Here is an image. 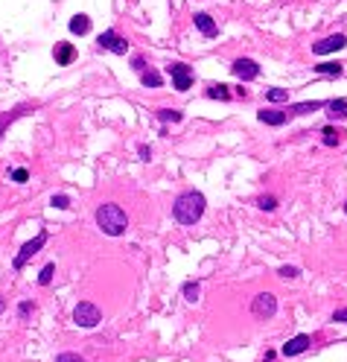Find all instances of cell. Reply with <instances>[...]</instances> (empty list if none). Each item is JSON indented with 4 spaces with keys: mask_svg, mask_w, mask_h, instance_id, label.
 <instances>
[{
    "mask_svg": "<svg viewBox=\"0 0 347 362\" xmlns=\"http://www.w3.org/2000/svg\"><path fill=\"white\" fill-rule=\"evenodd\" d=\"M345 47H347V38L342 32H336V35H327V38L315 41L312 44V53L315 56H327V53H336V50H345Z\"/></svg>",
    "mask_w": 347,
    "mask_h": 362,
    "instance_id": "obj_6",
    "label": "cell"
},
{
    "mask_svg": "<svg viewBox=\"0 0 347 362\" xmlns=\"http://www.w3.org/2000/svg\"><path fill=\"white\" fill-rule=\"evenodd\" d=\"M310 345H312V339H310L307 333H301V336H295V339H289V342L283 345V357H298V354H304Z\"/></svg>",
    "mask_w": 347,
    "mask_h": 362,
    "instance_id": "obj_10",
    "label": "cell"
},
{
    "mask_svg": "<svg viewBox=\"0 0 347 362\" xmlns=\"http://www.w3.org/2000/svg\"><path fill=\"white\" fill-rule=\"evenodd\" d=\"M201 213H204V196H201L199 190L181 193V196L175 199V205H172V216H175L181 225H196V222L201 219Z\"/></svg>",
    "mask_w": 347,
    "mask_h": 362,
    "instance_id": "obj_1",
    "label": "cell"
},
{
    "mask_svg": "<svg viewBox=\"0 0 347 362\" xmlns=\"http://www.w3.org/2000/svg\"><path fill=\"white\" fill-rule=\"evenodd\" d=\"M3 310H6V301H3V295H0V313H3Z\"/></svg>",
    "mask_w": 347,
    "mask_h": 362,
    "instance_id": "obj_33",
    "label": "cell"
},
{
    "mask_svg": "<svg viewBox=\"0 0 347 362\" xmlns=\"http://www.w3.org/2000/svg\"><path fill=\"white\" fill-rule=\"evenodd\" d=\"M73 58H76V47H73V44L64 41V44L55 47V64H70Z\"/></svg>",
    "mask_w": 347,
    "mask_h": 362,
    "instance_id": "obj_12",
    "label": "cell"
},
{
    "mask_svg": "<svg viewBox=\"0 0 347 362\" xmlns=\"http://www.w3.org/2000/svg\"><path fill=\"white\" fill-rule=\"evenodd\" d=\"M50 205H53V208H58V210H67V208H70V199H67V196H53V199H50Z\"/></svg>",
    "mask_w": 347,
    "mask_h": 362,
    "instance_id": "obj_27",
    "label": "cell"
},
{
    "mask_svg": "<svg viewBox=\"0 0 347 362\" xmlns=\"http://www.w3.org/2000/svg\"><path fill=\"white\" fill-rule=\"evenodd\" d=\"M321 105H327V102H321V99H312V102H301V105H295L292 111H295V114H310V111H318Z\"/></svg>",
    "mask_w": 347,
    "mask_h": 362,
    "instance_id": "obj_20",
    "label": "cell"
},
{
    "mask_svg": "<svg viewBox=\"0 0 347 362\" xmlns=\"http://www.w3.org/2000/svg\"><path fill=\"white\" fill-rule=\"evenodd\" d=\"M158 117H161L164 123H181V111H172V108H161Z\"/></svg>",
    "mask_w": 347,
    "mask_h": 362,
    "instance_id": "obj_21",
    "label": "cell"
},
{
    "mask_svg": "<svg viewBox=\"0 0 347 362\" xmlns=\"http://www.w3.org/2000/svg\"><path fill=\"white\" fill-rule=\"evenodd\" d=\"M91 29V18L88 15H76V18H70V32L73 35H85Z\"/></svg>",
    "mask_w": 347,
    "mask_h": 362,
    "instance_id": "obj_16",
    "label": "cell"
},
{
    "mask_svg": "<svg viewBox=\"0 0 347 362\" xmlns=\"http://www.w3.org/2000/svg\"><path fill=\"white\" fill-rule=\"evenodd\" d=\"M55 362H85V360H82L79 354H58V357H55Z\"/></svg>",
    "mask_w": 347,
    "mask_h": 362,
    "instance_id": "obj_29",
    "label": "cell"
},
{
    "mask_svg": "<svg viewBox=\"0 0 347 362\" xmlns=\"http://www.w3.org/2000/svg\"><path fill=\"white\" fill-rule=\"evenodd\" d=\"M321 140H324V146H342L345 132H342V129H336V126H327V129L321 132Z\"/></svg>",
    "mask_w": 347,
    "mask_h": 362,
    "instance_id": "obj_14",
    "label": "cell"
},
{
    "mask_svg": "<svg viewBox=\"0 0 347 362\" xmlns=\"http://www.w3.org/2000/svg\"><path fill=\"white\" fill-rule=\"evenodd\" d=\"M207 96H210V99H228L231 91H228V85H210V88H207Z\"/></svg>",
    "mask_w": 347,
    "mask_h": 362,
    "instance_id": "obj_19",
    "label": "cell"
},
{
    "mask_svg": "<svg viewBox=\"0 0 347 362\" xmlns=\"http://www.w3.org/2000/svg\"><path fill=\"white\" fill-rule=\"evenodd\" d=\"M99 47H102V50H111V53H117V56H126L128 41H126V38H120L114 29H105V32L99 35Z\"/></svg>",
    "mask_w": 347,
    "mask_h": 362,
    "instance_id": "obj_8",
    "label": "cell"
},
{
    "mask_svg": "<svg viewBox=\"0 0 347 362\" xmlns=\"http://www.w3.org/2000/svg\"><path fill=\"white\" fill-rule=\"evenodd\" d=\"M257 205H260L263 210H274V208H277V199H274V196H260Z\"/></svg>",
    "mask_w": 347,
    "mask_h": 362,
    "instance_id": "obj_25",
    "label": "cell"
},
{
    "mask_svg": "<svg viewBox=\"0 0 347 362\" xmlns=\"http://www.w3.org/2000/svg\"><path fill=\"white\" fill-rule=\"evenodd\" d=\"M345 213H347V202H345Z\"/></svg>",
    "mask_w": 347,
    "mask_h": 362,
    "instance_id": "obj_34",
    "label": "cell"
},
{
    "mask_svg": "<svg viewBox=\"0 0 347 362\" xmlns=\"http://www.w3.org/2000/svg\"><path fill=\"white\" fill-rule=\"evenodd\" d=\"M29 310H32V304H29V301H23V304L18 307V313H20V319H26V316H29Z\"/></svg>",
    "mask_w": 347,
    "mask_h": 362,
    "instance_id": "obj_31",
    "label": "cell"
},
{
    "mask_svg": "<svg viewBox=\"0 0 347 362\" xmlns=\"http://www.w3.org/2000/svg\"><path fill=\"white\" fill-rule=\"evenodd\" d=\"M257 117H260V123H266V126H283L289 114H286V111H266V108H263Z\"/></svg>",
    "mask_w": 347,
    "mask_h": 362,
    "instance_id": "obj_13",
    "label": "cell"
},
{
    "mask_svg": "<svg viewBox=\"0 0 347 362\" xmlns=\"http://www.w3.org/2000/svg\"><path fill=\"white\" fill-rule=\"evenodd\" d=\"M140 79H143V85H146V88H161V82H164L158 70H143V73H140Z\"/></svg>",
    "mask_w": 347,
    "mask_h": 362,
    "instance_id": "obj_18",
    "label": "cell"
},
{
    "mask_svg": "<svg viewBox=\"0 0 347 362\" xmlns=\"http://www.w3.org/2000/svg\"><path fill=\"white\" fill-rule=\"evenodd\" d=\"M315 70L321 73V76H342V64H336V61H327V64H315Z\"/></svg>",
    "mask_w": 347,
    "mask_h": 362,
    "instance_id": "obj_17",
    "label": "cell"
},
{
    "mask_svg": "<svg viewBox=\"0 0 347 362\" xmlns=\"http://www.w3.org/2000/svg\"><path fill=\"white\" fill-rule=\"evenodd\" d=\"M26 178H29V172H26V170H23V167H20V170H15V172H12V181H15V184H23V181H26Z\"/></svg>",
    "mask_w": 347,
    "mask_h": 362,
    "instance_id": "obj_28",
    "label": "cell"
},
{
    "mask_svg": "<svg viewBox=\"0 0 347 362\" xmlns=\"http://www.w3.org/2000/svg\"><path fill=\"white\" fill-rule=\"evenodd\" d=\"M199 292H201V289H199V284H187V286H184V298H187V301H193V304L199 301Z\"/></svg>",
    "mask_w": 347,
    "mask_h": 362,
    "instance_id": "obj_24",
    "label": "cell"
},
{
    "mask_svg": "<svg viewBox=\"0 0 347 362\" xmlns=\"http://www.w3.org/2000/svg\"><path fill=\"white\" fill-rule=\"evenodd\" d=\"M266 96H269V102H283V99H289V91H283V88H272Z\"/></svg>",
    "mask_w": 347,
    "mask_h": 362,
    "instance_id": "obj_22",
    "label": "cell"
},
{
    "mask_svg": "<svg viewBox=\"0 0 347 362\" xmlns=\"http://www.w3.org/2000/svg\"><path fill=\"white\" fill-rule=\"evenodd\" d=\"M196 26H199V32H201V35H207V38H213V35L219 32L216 20H213L210 15H204V12H199V15H196Z\"/></svg>",
    "mask_w": 347,
    "mask_h": 362,
    "instance_id": "obj_11",
    "label": "cell"
},
{
    "mask_svg": "<svg viewBox=\"0 0 347 362\" xmlns=\"http://www.w3.org/2000/svg\"><path fill=\"white\" fill-rule=\"evenodd\" d=\"M327 114L333 117V120H347V99H330L327 102Z\"/></svg>",
    "mask_w": 347,
    "mask_h": 362,
    "instance_id": "obj_15",
    "label": "cell"
},
{
    "mask_svg": "<svg viewBox=\"0 0 347 362\" xmlns=\"http://www.w3.org/2000/svg\"><path fill=\"white\" fill-rule=\"evenodd\" d=\"M73 322L79 327H96L102 322V310L96 304H91V301H79L76 310H73Z\"/></svg>",
    "mask_w": 347,
    "mask_h": 362,
    "instance_id": "obj_3",
    "label": "cell"
},
{
    "mask_svg": "<svg viewBox=\"0 0 347 362\" xmlns=\"http://www.w3.org/2000/svg\"><path fill=\"white\" fill-rule=\"evenodd\" d=\"M166 70H169V76H172V88H175V91H190V85H193V70H190V64L175 61V64H169Z\"/></svg>",
    "mask_w": 347,
    "mask_h": 362,
    "instance_id": "obj_4",
    "label": "cell"
},
{
    "mask_svg": "<svg viewBox=\"0 0 347 362\" xmlns=\"http://www.w3.org/2000/svg\"><path fill=\"white\" fill-rule=\"evenodd\" d=\"M53 272H55V266H53V263H47V266L41 269V275H38V284H41V286H47V284L53 281Z\"/></svg>",
    "mask_w": 347,
    "mask_h": 362,
    "instance_id": "obj_23",
    "label": "cell"
},
{
    "mask_svg": "<svg viewBox=\"0 0 347 362\" xmlns=\"http://www.w3.org/2000/svg\"><path fill=\"white\" fill-rule=\"evenodd\" d=\"M251 313H254L257 319H272V316L277 313V298H274L272 292L257 295V298H254V304H251Z\"/></svg>",
    "mask_w": 347,
    "mask_h": 362,
    "instance_id": "obj_5",
    "label": "cell"
},
{
    "mask_svg": "<svg viewBox=\"0 0 347 362\" xmlns=\"http://www.w3.org/2000/svg\"><path fill=\"white\" fill-rule=\"evenodd\" d=\"M333 322H342V324H347V307H345V310H336V313H333Z\"/></svg>",
    "mask_w": 347,
    "mask_h": 362,
    "instance_id": "obj_30",
    "label": "cell"
},
{
    "mask_svg": "<svg viewBox=\"0 0 347 362\" xmlns=\"http://www.w3.org/2000/svg\"><path fill=\"white\" fill-rule=\"evenodd\" d=\"M231 70H234V76L242 79V82H251V79L260 76V64H257L254 58H237V61L231 64Z\"/></svg>",
    "mask_w": 347,
    "mask_h": 362,
    "instance_id": "obj_7",
    "label": "cell"
},
{
    "mask_svg": "<svg viewBox=\"0 0 347 362\" xmlns=\"http://www.w3.org/2000/svg\"><path fill=\"white\" fill-rule=\"evenodd\" d=\"M137 152H140V158H143V161H149V158H152V149H149V146H137Z\"/></svg>",
    "mask_w": 347,
    "mask_h": 362,
    "instance_id": "obj_32",
    "label": "cell"
},
{
    "mask_svg": "<svg viewBox=\"0 0 347 362\" xmlns=\"http://www.w3.org/2000/svg\"><path fill=\"white\" fill-rule=\"evenodd\" d=\"M44 243H47V234H38L35 240H29V243H26V246L20 248V254L15 257V263H12V266H15V269H23V266H26V260H29L32 254H38Z\"/></svg>",
    "mask_w": 347,
    "mask_h": 362,
    "instance_id": "obj_9",
    "label": "cell"
},
{
    "mask_svg": "<svg viewBox=\"0 0 347 362\" xmlns=\"http://www.w3.org/2000/svg\"><path fill=\"white\" fill-rule=\"evenodd\" d=\"M96 225H99L102 234L120 237V234H126V228H128V216H126V210H123L120 205L108 202V205H99V208H96Z\"/></svg>",
    "mask_w": 347,
    "mask_h": 362,
    "instance_id": "obj_2",
    "label": "cell"
},
{
    "mask_svg": "<svg viewBox=\"0 0 347 362\" xmlns=\"http://www.w3.org/2000/svg\"><path fill=\"white\" fill-rule=\"evenodd\" d=\"M280 278H286V281H292V278H298L301 275V269L298 266H280V272H277Z\"/></svg>",
    "mask_w": 347,
    "mask_h": 362,
    "instance_id": "obj_26",
    "label": "cell"
}]
</instances>
